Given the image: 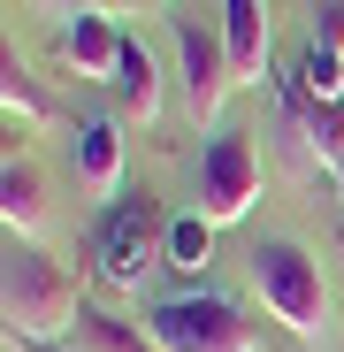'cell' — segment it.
I'll list each match as a JSON object with an SVG mask.
<instances>
[{
  "mask_svg": "<svg viewBox=\"0 0 344 352\" xmlns=\"http://www.w3.org/2000/svg\"><path fill=\"white\" fill-rule=\"evenodd\" d=\"M54 54H62V69L115 85V62H123V23H115V16H69L62 31H54Z\"/></svg>",
  "mask_w": 344,
  "mask_h": 352,
  "instance_id": "52a82bcc",
  "label": "cell"
},
{
  "mask_svg": "<svg viewBox=\"0 0 344 352\" xmlns=\"http://www.w3.org/2000/svg\"><path fill=\"white\" fill-rule=\"evenodd\" d=\"M168 31H176V69H184V100H192V123H222V100H229V85H238V69H229V46H222V31L192 23V16H176Z\"/></svg>",
  "mask_w": 344,
  "mask_h": 352,
  "instance_id": "8992f818",
  "label": "cell"
},
{
  "mask_svg": "<svg viewBox=\"0 0 344 352\" xmlns=\"http://www.w3.org/2000/svg\"><path fill=\"white\" fill-rule=\"evenodd\" d=\"M314 46L344 54V0H314Z\"/></svg>",
  "mask_w": 344,
  "mask_h": 352,
  "instance_id": "2e32d148",
  "label": "cell"
},
{
  "mask_svg": "<svg viewBox=\"0 0 344 352\" xmlns=\"http://www.w3.org/2000/svg\"><path fill=\"white\" fill-rule=\"evenodd\" d=\"M222 46H229V69H238V85H260L268 69V8L260 0H222Z\"/></svg>",
  "mask_w": 344,
  "mask_h": 352,
  "instance_id": "9c48e42d",
  "label": "cell"
},
{
  "mask_svg": "<svg viewBox=\"0 0 344 352\" xmlns=\"http://www.w3.org/2000/svg\"><path fill=\"white\" fill-rule=\"evenodd\" d=\"M168 222L153 214V192H123V199H107L100 230H92V268L107 291H138L153 268H168Z\"/></svg>",
  "mask_w": 344,
  "mask_h": 352,
  "instance_id": "277c9868",
  "label": "cell"
},
{
  "mask_svg": "<svg viewBox=\"0 0 344 352\" xmlns=\"http://www.w3.org/2000/svg\"><path fill=\"white\" fill-rule=\"evenodd\" d=\"M291 85L306 92V100H344V54H329V46H299V62H291Z\"/></svg>",
  "mask_w": 344,
  "mask_h": 352,
  "instance_id": "9a60e30c",
  "label": "cell"
},
{
  "mask_svg": "<svg viewBox=\"0 0 344 352\" xmlns=\"http://www.w3.org/2000/svg\"><path fill=\"white\" fill-rule=\"evenodd\" d=\"M245 268H253L260 307L291 329L299 344H321V329H329V283H321V261H314L299 238H260V245L245 253Z\"/></svg>",
  "mask_w": 344,
  "mask_h": 352,
  "instance_id": "7a4b0ae2",
  "label": "cell"
},
{
  "mask_svg": "<svg viewBox=\"0 0 344 352\" xmlns=\"http://www.w3.org/2000/svg\"><path fill=\"white\" fill-rule=\"evenodd\" d=\"M161 253H168V268H176V276H192V283H199V276H207V261H214V222H207L199 207H192V214H176V222H168V245H161Z\"/></svg>",
  "mask_w": 344,
  "mask_h": 352,
  "instance_id": "5bb4252c",
  "label": "cell"
},
{
  "mask_svg": "<svg viewBox=\"0 0 344 352\" xmlns=\"http://www.w3.org/2000/svg\"><path fill=\"white\" fill-rule=\"evenodd\" d=\"M0 222H8V238H31L46 222V176L8 146V168H0Z\"/></svg>",
  "mask_w": 344,
  "mask_h": 352,
  "instance_id": "8fae6325",
  "label": "cell"
},
{
  "mask_svg": "<svg viewBox=\"0 0 344 352\" xmlns=\"http://www.w3.org/2000/svg\"><path fill=\"white\" fill-rule=\"evenodd\" d=\"M23 352H54V344H23Z\"/></svg>",
  "mask_w": 344,
  "mask_h": 352,
  "instance_id": "d6986e66",
  "label": "cell"
},
{
  "mask_svg": "<svg viewBox=\"0 0 344 352\" xmlns=\"http://www.w3.org/2000/svg\"><path fill=\"white\" fill-rule=\"evenodd\" d=\"M77 176L100 199H123V123L115 115H84L77 123Z\"/></svg>",
  "mask_w": 344,
  "mask_h": 352,
  "instance_id": "ba28073f",
  "label": "cell"
},
{
  "mask_svg": "<svg viewBox=\"0 0 344 352\" xmlns=\"http://www.w3.org/2000/svg\"><path fill=\"white\" fill-rule=\"evenodd\" d=\"M146 337L153 352H260V322H245L238 299L222 291H168L146 307Z\"/></svg>",
  "mask_w": 344,
  "mask_h": 352,
  "instance_id": "3957f363",
  "label": "cell"
},
{
  "mask_svg": "<svg viewBox=\"0 0 344 352\" xmlns=\"http://www.w3.org/2000/svg\"><path fill=\"white\" fill-rule=\"evenodd\" d=\"M0 107H8V146H16V138H31V131L46 123V100H38V85L23 77V62H16V46L0 54Z\"/></svg>",
  "mask_w": 344,
  "mask_h": 352,
  "instance_id": "4fadbf2b",
  "label": "cell"
},
{
  "mask_svg": "<svg viewBox=\"0 0 344 352\" xmlns=\"http://www.w3.org/2000/svg\"><path fill=\"white\" fill-rule=\"evenodd\" d=\"M107 92L123 100L130 123H153V115H161V62H153V46L138 31H123V62H115V85Z\"/></svg>",
  "mask_w": 344,
  "mask_h": 352,
  "instance_id": "30bf717a",
  "label": "cell"
},
{
  "mask_svg": "<svg viewBox=\"0 0 344 352\" xmlns=\"http://www.w3.org/2000/svg\"><path fill=\"white\" fill-rule=\"evenodd\" d=\"M253 199H260V131L214 123L199 146V214L222 230V222H245Z\"/></svg>",
  "mask_w": 344,
  "mask_h": 352,
  "instance_id": "5b68a950",
  "label": "cell"
},
{
  "mask_svg": "<svg viewBox=\"0 0 344 352\" xmlns=\"http://www.w3.org/2000/svg\"><path fill=\"white\" fill-rule=\"evenodd\" d=\"M329 184H336V199H344V168H336V176H329Z\"/></svg>",
  "mask_w": 344,
  "mask_h": 352,
  "instance_id": "ac0fdd59",
  "label": "cell"
},
{
  "mask_svg": "<svg viewBox=\"0 0 344 352\" xmlns=\"http://www.w3.org/2000/svg\"><path fill=\"white\" fill-rule=\"evenodd\" d=\"M0 314H8V344H54L62 329H77L84 299L77 276L54 261L31 238H8V261H0Z\"/></svg>",
  "mask_w": 344,
  "mask_h": 352,
  "instance_id": "6da1fadb",
  "label": "cell"
},
{
  "mask_svg": "<svg viewBox=\"0 0 344 352\" xmlns=\"http://www.w3.org/2000/svg\"><path fill=\"white\" fill-rule=\"evenodd\" d=\"M38 8H54V16H115V8H123V0H38Z\"/></svg>",
  "mask_w": 344,
  "mask_h": 352,
  "instance_id": "e0dca14e",
  "label": "cell"
},
{
  "mask_svg": "<svg viewBox=\"0 0 344 352\" xmlns=\"http://www.w3.org/2000/svg\"><path fill=\"white\" fill-rule=\"evenodd\" d=\"M69 337H77V352H153L146 322H123V314H107V307H84Z\"/></svg>",
  "mask_w": 344,
  "mask_h": 352,
  "instance_id": "7c38bea8",
  "label": "cell"
}]
</instances>
